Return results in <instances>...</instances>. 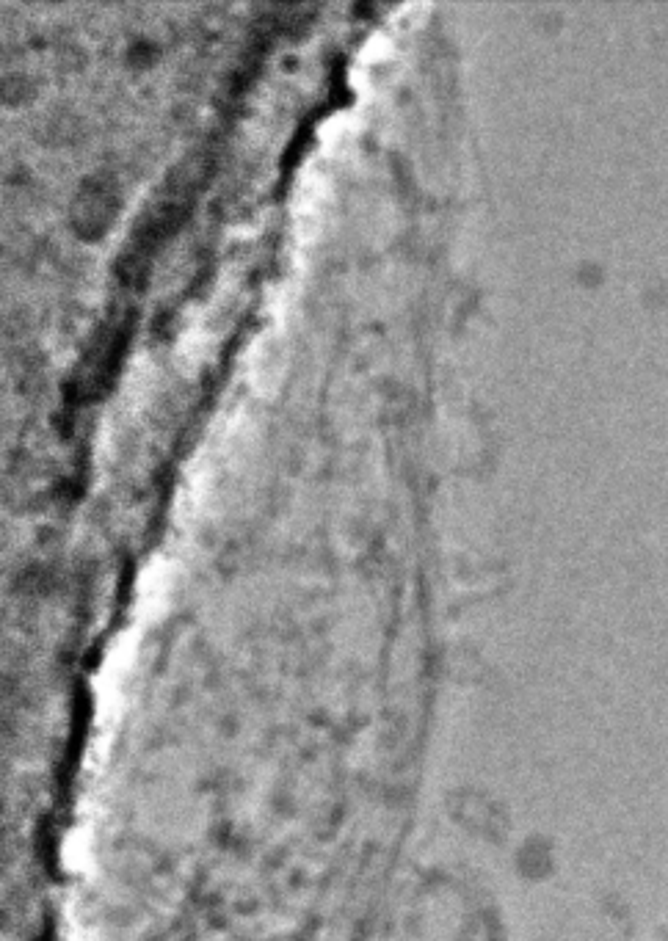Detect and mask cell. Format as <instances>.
<instances>
[{
	"instance_id": "cell-1",
	"label": "cell",
	"mask_w": 668,
	"mask_h": 941,
	"mask_svg": "<svg viewBox=\"0 0 668 941\" xmlns=\"http://www.w3.org/2000/svg\"><path fill=\"white\" fill-rule=\"evenodd\" d=\"M111 205H114V191H111L108 185L92 180V183L83 188L81 199H78V216H81L78 224L100 227V224H105V219H108Z\"/></svg>"
}]
</instances>
